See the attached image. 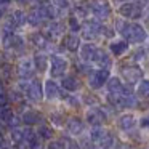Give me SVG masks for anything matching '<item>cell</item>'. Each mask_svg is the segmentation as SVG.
Here are the masks:
<instances>
[{
    "label": "cell",
    "instance_id": "1",
    "mask_svg": "<svg viewBox=\"0 0 149 149\" xmlns=\"http://www.w3.org/2000/svg\"><path fill=\"white\" fill-rule=\"evenodd\" d=\"M120 79L123 80V84L136 87L143 79L146 77V69L141 64H135V63L122 61L119 64V72H117Z\"/></svg>",
    "mask_w": 149,
    "mask_h": 149
},
{
    "label": "cell",
    "instance_id": "2",
    "mask_svg": "<svg viewBox=\"0 0 149 149\" xmlns=\"http://www.w3.org/2000/svg\"><path fill=\"white\" fill-rule=\"evenodd\" d=\"M144 13H146V7L139 0L127 2V3H122L119 7H116L117 16L123 18V19H128V21H143L144 19Z\"/></svg>",
    "mask_w": 149,
    "mask_h": 149
},
{
    "label": "cell",
    "instance_id": "3",
    "mask_svg": "<svg viewBox=\"0 0 149 149\" xmlns=\"http://www.w3.org/2000/svg\"><path fill=\"white\" fill-rule=\"evenodd\" d=\"M71 69V61L68 56L59 55V53H50V69H48V77L55 80H61L64 75L69 74Z\"/></svg>",
    "mask_w": 149,
    "mask_h": 149
},
{
    "label": "cell",
    "instance_id": "4",
    "mask_svg": "<svg viewBox=\"0 0 149 149\" xmlns=\"http://www.w3.org/2000/svg\"><path fill=\"white\" fill-rule=\"evenodd\" d=\"M111 77H112V71H109V69H98V68H95L93 71L87 75V79H85V82H87V88L91 90V91L103 90Z\"/></svg>",
    "mask_w": 149,
    "mask_h": 149
},
{
    "label": "cell",
    "instance_id": "5",
    "mask_svg": "<svg viewBox=\"0 0 149 149\" xmlns=\"http://www.w3.org/2000/svg\"><path fill=\"white\" fill-rule=\"evenodd\" d=\"M138 120H139V116L135 111H125V112H120L114 119V127L122 135H125V133L133 132V130L138 128Z\"/></svg>",
    "mask_w": 149,
    "mask_h": 149
},
{
    "label": "cell",
    "instance_id": "6",
    "mask_svg": "<svg viewBox=\"0 0 149 149\" xmlns=\"http://www.w3.org/2000/svg\"><path fill=\"white\" fill-rule=\"evenodd\" d=\"M15 74H16L18 80H32L34 77H37L32 56H24V58L18 59L15 64Z\"/></svg>",
    "mask_w": 149,
    "mask_h": 149
},
{
    "label": "cell",
    "instance_id": "7",
    "mask_svg": "<svg viewBox=\"0 0 149 149\" xmlns=\"http://www.w3.org/2000/svg\"><path fill=\"white\" fill-rule=\"evenodd\" d=\"M107 50H109V53L114 56V59H122L130 53L132 45H130L127 40H123L122 37H116L114 40L107 42Z\"/></svg>",
    "mask_w": 149,
    "mask_h": 149
},
{
    "label": "cell",
    "instance_id": "8",
    "mask_svg": "<svg viewBox=\"0 0 149 149\" xmlns=\"http://www.w3.org/2000/svg\"><path fill=\"white\" fill-rule=\"evenodd\" d=\"M98 52H100V45H98V43L84 42L80 47V50H79V53H77V58H79V61H82V63H88V64L95 66Z\"/></svg>",
    "mask_w": 149,
    "mask_h": 149
},
{
    "label": "cell",
    "instance_id": "9",
    "mask_svg": "<svg viewBox=\"0 0 149 149\" xmlns=\"http://www.w3.org/2000/svg\"><path fill=\"white\" fill-rule=\"evenodd\" d=\"M87 122H85V119H82V117H77V116H72L71 119L68 120V123H66V130H68V133L72 136V138L79 139L80 136H84L85 133L88 132L87 130Z\"/></svg>",
    "mask_w": 149,
    "mask_h": 149
},
{
    "label": "cell",
    "instance_id": "10",
    "mask_svg": "<svg viewBox=\"0 0 149 149\" xmlns=\"http://www.w3.org/2000/svg\"><path fill=\"white\" fill-rule=\"evenodd\" d=\"M43 95L48 101H58L61 100V95H63V88L59 85V82H56L55 79H45L43 80Z\"/></svg>",
    "mask_w": 149,
    "mask_h": 149
},
{
    "label": "cell",
    "instance_id": "11",
    "mask_svg": "<svg viewBox=\"0 0 149 149\" xmlns=\"http://www.w3.org/2000/svg\"><path fill=\"white\" fill-rule=\"evenodd\" d=\"M59 85H61V88L64 91H68V93H77V91L82 90L84 82H82L80 75L71 74V72H69L68 75H64V77L59 80Z\"/></svg>",
    "mask_w": 149,
    "mask_h": 149
},
{
    "label": "cell",
    "instance_id": "12",
    "mask_svg": "<svg viewBox=\"0 0 149 149\" xmlns=\"http://www.w3.org/2000/svg\"><path fill=\"white\" fill-rule=\"evenodd\" d=\"M42 98H45V95H43V82L37 75L31 80V87L26 93V100L32 101V103H39V101H42Z\"/></svg>",
    "mask_w": 149,
    "mask_h": 149
},
{
    "label": "cell",
    "instance_id": "13",
    "mask_svg": "<svg viewBox=\"0 0 149 149\" xmlns=\"http://www.w3.org/2000/svg\"><path fill=\"white\" fill-rule=\"evenodd\" d=\"M125 61L135 63V64H141V63L149 61V50H148V45L132 47V50H130V53L127 55Z\"/></svg>",
    "mask_w": 149,
    "mask_h": 149
},
{
    "label": "cell",
    "instance_id": "14",
    "mask_svg": "<svg viewBox=\"0 0 149 149\" xmlns=\"http://www.w3.org/2000/svg\"><path fill=\"white\" fill-rule=\"evenodd\" d=\"M114 66H116V59H114V56L109 53V50L104 48V47H100L96 61H95V68H98V69H109V71H112Z\"/></svg>",
    "mask_w": 149,
    "mask_h": 149
},
{
    "label": "cell",
    "instance_id": "15",
    "mask_svg": "<svg viewBox=\"0 0 149 149\" xmlns=\"http://www.w3.org/2000/svg\"><path fill=\"white\" fill-rule=\"evenodd\" d=\"M32 59H34V66H36V72L39 75L42 74H48L50 69V53L47 52H34L32 53Z\"/></svg>",
    "mask_w": 149,
    "mask_h": 149
},
{
    "label": "cell",
    "instance_id": "16",
    "mask_svg": "<svg viewBox=\"0 0 149 149\" xmlns=\"http://www.w3.org/2000/svg\"><path fill=\"white\" fill-rule=\"evenodd\" d=\"M123 88H125V84H123V80L119 77V75H114L107 80L106 87H104V90H106L107 95H116V96H120V95H123Z\"/></svg>",
    "mask_w": 149,
    "mask_h": 149
},
{
    "label": "cell",
    "instance_id": "17",
    "mask_svg": "<svg viewBox=\"0 0 149 149\" xmlns=\"http://www.w3.org/2000/svg\"><path fill=\"white\" fill-rule=\"evenodd\" d=\"M135 95L141 103L143 101H149V77L148 75L135 87Z\"/></svg>",
    "mask_w": 149,
    "mask_h": 149
},
{
    "label": "cell",
    "instance_id": "18",
    "mask_svg": "<svg viewBox=\"0 0 149 149\" xmlns=\"http://www.w3.org/2000/svg\"><path fill=\"white\" fill-rule=\"evenodd\" d=\"M68 117H66L64 111L63 109H55L50 112V122H52V125L58 127V128H61V127H66V123H68Z\"/></svg>",
    "mask_w": 149,
    "mask_h": 149
},
{
    "label": "cell",
    "instance_id": "19",
    "mask_svg": "<svg viewBox=\"0 0 149 149\" xmlns=\"http://www.w3.org/2000/svg\"><path fill=\"white\" fill-rule=\"evenodd\" d=\"M66 26H68V32L80 34V32H82V26H84V23H82V21L79 19L77 16H74V15L69 13L68 16H66Z\"/></svg>",
    "mask_w": 149,
    "mask_h": 149
},
{
    "label": "cell",
    "instance_id": "20",
    "mask_svg": "<svg viewBox=\"0 0 149 149\" xmlns=\"http://www.w3.org/2000/svg\"><path fill=\"white\" fill-rule=\"evenodd\" d=\"M37 136H39L42 141H53V136H55V130L52 128L50 125H47V123H40L39 127H37Z\"/></svg>",
    "mask_w": 149,
    "mask_h": 149
},
{
    "label": "cell",
    "instance_id": "21",
    "mask_svg": "<svg viewBox=\"0 0 149 149\" xmlns=\"http://www.w3.org/2000/svg\"><path fill=\"white\" fill-rule=\"evenodd\" d=\"M39 120H40L39 111L31 109V111H26V112L23 114V123H24V125H27V127H31V125H39Z\"/></svg>",
    "mask_w": 149,
    "mask_h": 149
},
{
    "label": "cell",
    "instance_id": "22",
    "mask_svg": "<svg viewBox=\"0 0 149 149\" xmlns=\"http://www.w3.org/2000/svg\"><path fill=\"white\" fill-rule=\"evenodd\" d=\"M138 128L141 130L144 135H149V111H146L144 114H141V116H139Z\"/></svg>",
    "mask_w": 149,
    "mask_h": 149
},
{
    "label": "cell",
    "instance_id": "23",
    "mask_svg": "<svg viewBox=\"0 0 149 149\" xmlns=\"http://www.w3.org/2000/svg\"><path fill=\"white\" fill-rule=\"evenodd\" d=\"M13 119H15V111L11 107H3V109L0 111V122L13 123Z\"/></svg>",
    "mask_w": 149,
    "mask_h": 149
},
{
    "label": "cell",
    "instance_id": "24",
    "mask_svg": "<svg viewBox=\"0 0 149 149\" xmlns=\"http://www.w3.org/2000/svg\"><path fill=\"white\" fill-rule=\"evenodd\" d=\"M114 149H135V148H133V144H132V143L125 141V139H119V141H117V144H116V148H114Z\"/></svg>",
    "mask_w": 149,
    "mask_h": 149
},
{
    "label": "cell",
    "instance_id": "25",
    "mask_svg": "<svg viewBox=\"0 0 149 149\" xmlns=\"http://www.w3.org/2000/svg\"><path fill=\"white\" fill-rule=\"evenodd\" d=\"M11 98H8V93L5 91V93H0V107L3 109V107H7L8 104H10Z\"/></svg>",
    "mask_w": 149,
    "mask_h": 149
},
{
    "label": "cell",
    "instance_id": "26",
    "mask_svg": "<svg viewBox=\"0 0 149 149\" xmlns=\"http://www.w3.org/2000/svg\"><path fill=\"white\" fill-rule=\"evenodd\" d=\"M127 2H135V0H111V3H112L114 7H119V5L127 3Z\"/></svg>",
    "mask_w": 149,
    "mask_h": 149
},
{
    "label": "cell",
    "instance_id": "27",
    "mask_svg": "<svg viewBox=\"0 0 149 149\" xmlns=\"http://www.w3.org/2000/svg\"><path fill=\"white\" fill-rule=\"evenodd\" d=\"M138 149H149V146H141V148H138Z\"/></svg>",
    "mask_w": 149,
    "mask_h": 149
},
{
    "label": "cell",
    "instance_id": "28",
    "mask_svg": "<svg viewBox=\"0 0 149 149\" xmlns=\"http://www.w3.org/2000/svg\"><path fill=\"white\" fill-rule=\"evenodd\" d=\"M0 27H2V23H0Z\"/></svg>",
    "mask_w": 149,
    "mask_h": 149
}]
</instances>
